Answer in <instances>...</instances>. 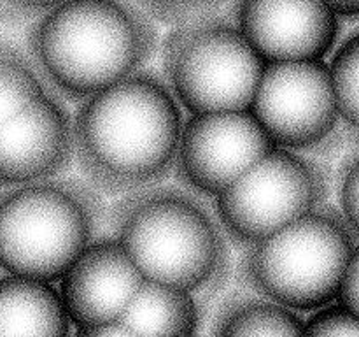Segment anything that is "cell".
Here are the masks:
<instances>
[{
  "label": "cell",
  "instance_id": "cell-1",
  "mask_svg": "<svg viewBox=\"0 0 359 337\" xmlns=\"http://www.w3.org/2000/svg\"><path fill=\"white\" fill-rule=\"evenodd\" d=\"M181 128L168 84L140 70L81 100L72 116L74 158L97 192L123 197L167 179Z\"/></svg>",
  "mask_w": 359,
  "mask_h": 337
},
{
  "label": "cell",
  "instance_id": "cell-2",
  "mask_svg": "<svg viewBox=\"0 0 359 337\" xmlns=\"http://www.w3.org/2000/svg\"><path fill=\"white\" fill-rule=\"evenodd\" d=\"M156 48L154 21L133 0H63L28 34L46 90L62 100L81 102L140 72Z\"/></svg>",
  "mask_w": 359,
  "mask_h": 337
},
{
  "label": "cell",
  "instance_id": "cell-3",
  "mask_svg": "<svg viewBox=\"0 0 359 337\" xmlns=\"http://www.w3.org/2000/svg\"><path fill=\"white\" fill-rule=\"evenodd\" d=\"M144 279L200 291L221 283L228 270V237L198 193L154 185L123 195L107 216Z\"/></svg>",
  "mask_w": 359,
  "mask_h": 337
},
{
  "label": "cell",
  "instance_id": "cell-4",
  "mask_svg": "<svg viewBox=\"0 0 359 337\" xmlns=\"http://www.w3.org/2000/svg\"><path fill=\"white\" fill-rule=\"evenodd\" d=\"M107 220L100 192L81 179H46L0 193V269L60 279Z\"/></svg>",
  "mask_w": 359,
  "mask_h": 337
},
{
  "label": "cell",
  "instance_id": "cell-5",
  "mask_svg": "<svg viewBox=\"0 0 359 337\" xmlns=\"http://www.w3.org/2000/svg\"><path fill=\"white\" fill-rule=\"evenodd\" d=\"M356 255L358 228L342 211L323 204L248 246L242 274L283 308L321 309L337 297L342 274Z\"/></svg>",
  "mask_w": 359,
  "mask_h": 337
},
{
  "label": "cell",
  "instance_id": "cell-6",
  "mask_svg": "<svg viewBox=\"0 0 359 337\" xmlns=\"http://www.w3.org/2000/svg\"><path fill=\"white\" fill-rule=\"evenodd\" d=\"M263 65L237 25L214 16L174 27L163 44L165 83L191 114L248 111Z\"/></svg>",
  "mask_w": 359,
  "mask_h": 337
},
{
  "label": "cell",
  "instance_id": "cell-7",
  "mask_svg": "<svg viewBox=\"0 0 359 337\" xmlns=\"http://www.w3.org/2000/svg\"><path fill=\"white\" fill-rule=\"evenodd\" d=\"M328 193L323 164L276 147L214 197V213L228 241L248 248L323 206Z\"/></svg>",
  "mask_w": 359,
  "mask_h": 337
},
{
  "label": "cell",
  "instance_id": "cell-8",
  "mask_svg": "<svg viewBox=\"0 0 359 337\" xmlns=\"http://www.w3.org/2000/svg\"><path fill=\"white\" fill-rule=\"evenodd\" d=\"M249 111L276 147L297 153L335 151L349 128L323 60L265 63Z\"/></svg>",
  "mask_w": 359,
  "mask_h": 337
},
{
  "label": "cell",
  "instance_id": "cell-9",
  "mask_svg": "<svg viewBox=\"0 0 359 337\" xmlns=\"http://www.w3.org/2000/svg\"><path fill=\"white\" fill-rule=\"evenodd\" d=\"M272 150L249 109L198 112L182 125L174 171L189 190L216 197Z\"/></svg>",
  "mask_w": 359,
  "mask_h": 337
},
{
  "label": "cell",
  "instance_id": "cell-10",
  "mask_svg": "<svg viewBox=\"0 0 359 337\" xmlns=\"http://www.w3.org/2000/svg\"><path fill=\"white\" fill-rule=\"evenodd\" d=\"M72 160V116L62 98L44 93L0 123L2 186L58 178Z\"/></svg>",
  "mask_w": 359,
  "mask_h": 337
},
{
  "label": "cell",
  "instance_id": "cell-11",
  "mask_svg": "<svg viewBox=\"0 0 359 337\" xmlns=\"http://www.w3.org/2000/svg\"><path fill=\"white\" fill-rule=\"evenodd\" d=\"M237 27L265 63L323 60L339 18L323 0H238Z\"/></svg>",
  "mask_w": 359,
  "mask_h": 337
},
{
  "label": "cell",
  "instance_id": "cell-12",
  "mask_svg": "<svg viewBox=\"0 0 359 337\" xmlns=\"http://www.w3.org/2000/svg\"><path fill=\"white\" fill-rule=\"evenodd\" d=\"M62 297L77 326L119 322L144 281L116 239H95L63 272Z\"/></svg>",
  "mask_w": 359,
  "mask_h": 337
},
{
  "label": "cell",
  "instance_id": "cell-13",
  "mask_svg": "<svg viewBox=\"0 0 359 337\" xmlns=\"http://www.w3.org/2000/svg\"><path fill=\"white\" fill-rule=\"evenodd\" d=\"M70 318L51 283L0 279V337H69Z\"/></svg>",
  "mask_w": 359,
  "mask_h": 337
},
{
  "label": "cell",
  "instance_id": "cell-14",
  "mask_svg": "<svg viewBox=\"0 0 359 337\" xmlns=\"http://www.w3.org/2000/svg\"><path fill=\"white\" fill-rule=\"evenodd\" d=\"M119 322L139 337H193L198 308L191 291L144 279Z\"/></svg>",
  "mask_w": 359,
  "mask_h": 337
},
{
  "label": "cell",
  "instance_id": "cell-15",
  "mask_svg": "<svg viewBox=\"0 0 359 337\" xmlns=\"http://www.w3.org/2000/svg\"><path fill=\"white\" fill-rule=\"evenodd\" d=\"M217 337H304V323L291 309L269 300H244L230 305Z\"/></svg>",
  "mask_w": 359,
  "mask_h": 337
},
{
  "label": "cell",
  "instance_id": "cell-16",
  "mask_svg": "<svg viewBox=\"0 0 359 337\" xmlns=\"http://www.w3.org/2000/svg\"><path fill=\"white\" fill-rule=\"evenodd\" d=\"M44 93L48 90L30 55L9 42H0V123Z\"/></svg>",
  "mask_w": 359,
  "mask_h": 337
},
{
  "label": "cell",
  "instance_id": "cell-17",
  "mask_svg": "<svg viewBox=\"0 0 359 337\" xmlns=\"http://www.w3.org/2000/svg\"><path fill=\"white\" fill-rule=\"evenodd\" d=\"M328 72L340 116L354 132L359 102V35H353L340 46L332 65H328Z\"/></svg>",
  "mask_w": 359,
  "mask_h": 337
},
{
  "label": "cell",
  "instance_id": "cell-18",
  "mask_svg": "<svg viewBox=\"0 0 359 337\" xmlns=\"http://www.w3.org/2000/svg\"><path fill=\"white\" fill-rule=\"evenodd\" d=\"M153 21L179 27L214 16L226 0H133Z\"/></svg>",
  "mask_w": 359,
  "mask_h": 337
},
{
  "label": "cell",
  "instance_id": "cell-19",
  "mask_svg": "<svg viewBox=\"0 0 359 337\" xmlns=\"http://www.w3.org/2000/svg\"><path fill=\"white\" fill-rule=\"evenodd\" d=\"M304 337H359L358 315L340 305L323 309L304 325Z\"/></svg>",
  "mask_w": 359,
  "mask_h": 337
},
{
  "label": "cell",
  "instance_id": "cell-20",
  "mask_svg": "<svg viewBox=\"0 0 359 337\" xmlns=\"http://www.w3.org/2000/svg\"><path fill=\"white\" fill-rule=\"evenodd\" d=\"M339 195L340 211L349 220V223L358 228V160L354 153L344 164L340 172Z\"/></svg>",
  "mask_w": 359,
  "mask_h": 337
},
{
  "label": "cell",
  "instance_id": "cell-21",
  "mask_svg": "<svg viewBox=\"0 0 359 337\" xmlns=\"http://www.w3.org/2000/svg\"><path fill=\"white\" fill-rule=\"evenodd\" d=\"M340 300V308L358 315L359 308V256L356 255L347 265L346 272L342 274L337 297Z\"/></svg>",
  "mask_w": 359,
  "mask_h": 337
},
{
  "label": "cell",
  "instance_id": "cell-22",
  "mask_svg": "<svg viewBox=\"0 0 359 337\" xmlns=\"http://www.w3.org/2000/svg\"><path fill=\"white\" fill-rule=\"evenodd\" d=\"M7 7L18 13L23 18H34L41 16L46 11L53 9L55 6H58L63 0H2Z\"/></svg>",
  "mask_w": 359,
  "mask_h": 337
},
{
  "label": "cell",
  "instance_id": "cell-23",
  "mask_svg": "<svg viewBox=\"0 0 359 337\" xmlns=\"http://www.w3.org/2000/svg\"><path fill=\"white\" fill-rule=\"evenodd\" d=\"M76 337H139L121 322L104 323V325L79 326Z\"/></svg>",
  "mask_w": 359,
  "mask_h": 337
},
{
  "label": "cell",
  "instance_id": "cell-24",
  "mask_svg": "<svg viewBox=\"0 0 359 337\" xmlns=\"http://www.w3.org/2000/svg\"><path fill=\"white\" fill-rule=\"evenodd\" d=\"M337 18H347V20H356L359 14V0H323Z\"/></svg>",
  "mask_w": 359,
  "mask_h": 337
}]
</instances>
